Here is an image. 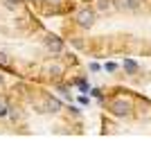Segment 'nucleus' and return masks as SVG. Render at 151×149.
<instances>
[{"mask_svg":"<svg viewBox=\"0 0 151 149\" xmlns=\"http://www.w3.org/2000/svg\"><path fill=\"white\" fill-rule=\"evenodd\" d=\"M108 108L115 113V115H129V111H131V104L126 102V99H122V97H117V99H113L111 104H108Z\"/></svg>","mask_w":151,"mask_h":149,"instance_id":"f257e3e1","label":"nucleus"},{"mask_svg":"<svg viewBox=\"0 0 151 149\" xmlns=\"http://www.w3.org/2000/svg\"><path fill=\"white\" fill-rule=\"evenodd\" d=\"M77 20H79V25L81 27H93V23H95V12L93 9H81V12L77 14Z\"/></svg>","mask_w":151,"mask_h":149,"instance_id":"f03ea898","label":"nucleus"},{"mask_svg":"<svg viewBox=\"0 0 151 149\" xmlns=\"http://www.w3.org/2000/svg\"><path fill=\"white\" fill-rule=\"evenodd\" d=\"M140 5H142V0H120L117 7L120 9H126V12H138Z\"/></svg>","mask_w":151,"mask_h":149,"instance_id":"7ed1b4c3","label":"nucleus"},{"mask_svg":"<svg viewBox=\"0 0 151 149\" xmlns=\"http://www.w3.org/2000/svg\"><path fill=\"white\" fill-rule=\"evenodd\" d=\"M45 45H47L52 52H61V50H63V41H61V38H54V36L47 38V41H45Z\"/></svg>","mask_w":151,"mask_h":149,"instance_id":"20e7f679","label":"nucleus"},{"mask_svg":"<svg viewBox=\"0 0 151 149\" xmlns=\"http://www.w3.org/2000/svg\"><path fill=\"white\" fill-rule=\"evenodd\" d=\"M124 70L129 74H135V72H138V63L131 61V59H124Z\"/></svg>","mask_w":151,"mask_h":149,"instance_id":"39448f33","label":"nucleus"},{"mask_svg":"<svg viewBox=\"0 0 151 149\" xmlns=\"http://www.w3.org/2000/svg\"><path fill=\"white\" fill-rule=\"evenodd\" d=\"M20 5V0H2V7L7 12H16V7Z\"/></svg>","mask_w":151,"mask_h":149,"instance_id":"423d86ee","label":"nucleus"},{"mask_svg":"<svg viewBox=\"0 0 151 149\" xmlns=\"http://www.w3.org/2000/svg\"><path fill=\"white\" fill-rule=\"evenodd\" d=\"M47 72H50L52 77H59V74H63V66H59V63H52L50 68H47Z\"/></svg>","mask_w":151,"mask_h":149,"instance_id":"0eeeda50","label":"nucleus"},{"mask_svg":"<svg viewBox=\"0 0 151 149\" xmlns=\"http://www.w3.org/2000/svg\"><path fill=\"white\" fill-rule=\"evenodd\" d=\"M99 9L101 12H111V2L108 0H99Z\"/></svg>","mask_w":151,"mask_h":149,"instance_id":"6e6552de","label":"nucleus"},{"mask_svg":"<svg viewBox=\"0 0 151 149\" xmlns=\"http://www.w3.org/2000/svg\"><path fill=\"white\" fill-rule=\"evenodd\" d=\"M7 111H9V108H7V106L2 104V102H0V118H5V115H7Z\"/></svg>","mask_w":151,"mask_h":149,"instance_id":"1a4fd4ad","label":"nucleus"},{"mask_svg":"<svg viewBox=\"0 0 151 149\" xmlns=\"http://www.w3.org/2000/svg\"><path fill=\"white\" fill-rule=\"evenodd\" d=\"M115 68H117V66H115V63H106V70H108V72H113Z\"/></svg>","mask_w":151,"mask_h":149,"instance_id":"9d476101","label":"nucleus"},{"mask_svg":"<svg viewBox=\"0 0 151 149\" xmlns=\"http://www.w3.org/2000/svg\"><path fill=\"white\" fill-rule=\"evenodd\" d=\"M0 66H7V59H5V54L0 52Z\"/></svg>","mask_w":151,"mask_h":149,"instance_id":"9b49d317","label":"nucleus"},{"mask_svg":"<svg viewBox=\"0 0 151 149\" xmlns=\"http://www.w3.org/2000/svg\"><path fill=\"white\" fill-rule=\"evenodd\" d=\"M47 2H52V5H59V2H61V0H47Z\"/></svg>","mask_w":151,"mask_h":149,"instance_id":"f8f14e48","label":"nucleus"},{"mask_svg":"<svg viewBox=\"0 0 151 149\" xmlns=\"http://www.w3.org/2000/svg\"><path fill=\"white\" fill-rule=\"evenodd\" d=\"M0 84H2V77H0Z\"/></svg>","mask_w":151,"mask_h":149,"instance_id":"ddd939ff","label":"nucleus"},{"mask_svg":"<svg viewBox=\"0 0 151 149\" xmlns=\"http://www.w3.org/2000/svg\"><path fill=\"white\" fill-rule=\"evenodd\" d=\"M29 2H36V0H29Z\"/></svg>","mask_w":151,"mask_h":149,"instance_id":"4468645a","label":"nucleus"}]
</instances>
